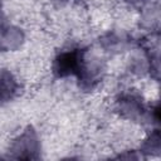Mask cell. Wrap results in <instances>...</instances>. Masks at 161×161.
Listing matches in <instances>:
<instances>
[{"mask_svg":"<svg viewBox=\"0 0 161 161\" xmlns=\"http://www.w3.org/2000/svg\"><path fill=\"white\" fill-rule=\"evenodd\" d=\"M161 151V136L160 131L156 128L153 130L141 143L140 147V155L145 156H157Z\"/></svg>","mask_w":161,"mask_h":161,"instance_id":"8","label":"cell"},{"mask_svg":"<svg viewBox=\"0 0 161 161\" xmlns=\"http://www.w3.org/2000/svg\"><path fill=\"white\" fill-rule=\"evenodd\" d=\"M25 40L24 31L15 25L8 24L0 18V48L4 50H16Z\"/></svg>","mask_w":161,"mask_h":161,"instance_id":"5","label":"cell"},{"mask_svg":"<svg viewBox=\"0 0 161 161\" xmlns=\"http://www.w3.org/2000/svg\"><path fill=\"white\" fill-rule=\"evenodd\" d=\"M42 143L34 127L28 126L10 145L9 157L14 160H39Z\"/></svg>","mask_w":161,"mask_h":161,"instance_id":"3","label":"cell"},{"mask_svg":"<svg viewBox=\"0 0 161 161\" xmlns=\"http://www.w3.org/2000/svg\"><path fill=\"white\" fill-rule=\"evenodd\" d=\"M131 43H132V39H130L125 35H119L118 33H114V31H109L99 39L101 47L104 50L112 52V53L123 52Z\"/></svg>","mask_w":161,"mask_h":161,"instance_id":"7","label":"cell"},{"mask_svg":"<svg viewBox=\"0 0 161 161\" xmlns=\"http://www.w3.org/2000/svg\"><path fill=\"white\" fill-rule=\"evenodd\" d=\"M103 75H104V67L101 62L86 60L82 69L75 77L78 80V87L83 92H92L99 86V83L103 79Z\"/></svg>","mask_w":161,"mask_h":161,"instance_id":"4","label":"cell"},{"mask_svg":"<svg viewBox=\"0 0 161 161\" xmlns=\"http://www.w3.org/2000/svg\"><path fill=\"white\" fill-rule=\"evenodd\" d=\"M0 9H1V0H0Z\"/></svg>","mask_w":161,"mask_h":161,"instance_id":"11","label":"cell"},{"mask_svg":"<svg viewBox=\"0 0 161 161\" xmlns=\"http://www.w3.org/2000/svg\"><path fill=\"white\" fill-rule=\"evenodd\" d=\"M136 151H127L126 153H121V155H118L117 156V158H140L141 157V155H136L135 153Z\"/></svg>","mask_w":161,"mask_h":161,"instance_id":"9","label":"cell"},{"mask_svg":"<svg viewBox=\"0 0 161 161\" xmlns=\"http://www.w3.org/2000/svg\"><path fill=\"white\" fill-rule=\"evenodd\" d=\"M87 49L83 47H72L59 52L52 64V72L55 78H67L77 75L86 62Z\"/></svg>","mask_w":161,"mask_h":161,"instance_id":"2","label":"cell"},{"mask_svg":"<svg viewBox=\"0 0 161 161\" xmlns=\"http://www.w3.org/2000/svg\"><path fill=\"white\" fill-rule=\"evenodd\" d=\"M116 112L125 119L133 122L148 121V107L145 99L136 91H125L114 101Z\"/></svg>","mask_w":161,"mask_h":161,"instance_id":"1","label":"cell"},{"mask_svg":"<svg viewBox=\"0 0 161 161\" xmlns=\"http://www.w3.org/2000/svg\"><path fill=\"white\" fill-rule=\"evenodd\" d=\"M127 1H130V3L135 4V3H140V1H143V0H127Z\"/></svg>","mask_w":161,"mask_h":161,"instance_id":"10","label":"cell"},{"mask_svg":"<svg viewBox=\"0 0 161 161\" xmlns=\"http://www.w3.org/2000/svg\"><path fill=\"white\" fill-rule=\"evenodd\" d=\"M20 86L18 79L9 70L0 72V104L6 103L16 97Z\"/></svg>","mask_w":161,"mask_h":161,"instance_id":"6","label":"cell"}]
</instances>
